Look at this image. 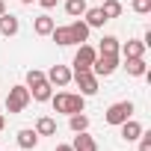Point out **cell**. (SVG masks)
Masks as SVG:
<instances>
[{
  "label": "cell",
  "instance_id": "31",
  "mask_svg": "<svg viewBox=\"0 0 151 151\" xmlns=\"http://www.w3.org/2000/svg\"><path fill=\"white\" fill-rule=\"evenodd\" d=\"M21 3H24V6H30V3H36V0H21Z\"/></svg>",
  "mask_w": 151,
  "mask_h": 151
},
{
  "label": "cell",
  "instance_id": "21",
  "mask_svg": "<svg viewBox=\"0 0 151 151\" xmlns=\"http://www.w3.org/2000/svg\"><path fill=\"white\" fill-rule=\"evenodd\" d=\"M86 9H89V6H86V0H65V12H68L71 18H83Z\"/></svg>",
  "mask_w": 151,
  "mask_h": 151
},
{
  "label": "cell",
  "instance_id": "3",
  "mask_svg": "<svg viewBox=\"0 0 151 151\" xmlns=\"http://www.w3.org/2000/svg\"><path fill=\"white\" fill-rule=\"evenodd\" d=\"M30 89L27 86H12L9 95H6V113H24L30 107Z\"/></svg>",
  "mask_w": 151,
  "mask_h": 151
},
{
  "label": "cell",
  "instance_id": "22",
  "mask_svg": "<svg viewBox=\"0 0 151 151\" xmlns=\"http://www.w3.org/2000/svg\"><path fill=\"white\" fill-rule=\"evenodd\" d=\"M95 50H98V53H119V39H116V36H104Z\"/></svg>",
  "mask_w": 151,
  "mask_h": 151
},
{
  "label": "cell",
  "instance_id": "16",
  "mask_svg": "<svg viewBox=\"0 0 151 151\" xmlns=\"http://www.w3.org/2000/svg\"><path fill=\"white\" fill-rule=\"evenodd\" d=\"M33 130H36L39 136H56V119H50V116H39Z\"/></svg>",
  "mask_w": 151,
  "mask_h": 151
},
{
  "label": "cell",
  "instance_id": "1",
  "mask_svg": "<svg viewBox=\"0 0 151 151\" xmlns=\"http://www.w3.org/2000/svg\"><path fill=\"white\" fill-rule=\"evenodd\" d=\"M50 104H53V113H62V116H74L86 110V98L80 92H56L50 95Z\"/></svg>",
  "mask_w": 151,
  "mask_h": 151
},
{
  "label": "cell",
  "instance_id": "29",
  "mask_svg": "<svg viewBox=\"0 0 151 151\" xmlns=\"http://www.w3.org/2000/svg\"><path fill=\"white\" fill-rule=\"evenodd\" d=\"M3 127H6V116H3V113H0V130H3Z\"/></svg>",
  "mask_w": 151,
  "mask_h": 151
},
{
  "label": "cell",
  "instance_id": "17",
  "mask_svg": "<svg viewBox=\"0 0 151 151\" xmlns=\"http://www.w3.org/2000/svg\"><path fill=\"white\" fill-rule=\"evenodd\" d=\"M83 21H86V27L92 30V27H104V24H107V15L101 12V6H95V9H86V12H83Z\"/></svg>",
  "mask_w": 151,
  "mask_h": 151
},
{
  "label": "cell",
  "instance_id": "26",
  "mask_svg": "<svg viewBox=\"0 0 151 151\" xmlns=\"http://www.w3.org/2000/svg\"><path fill=\"white\" fill-rule=\"evenodd\" d=\"M136 142H139V151H151V133H148V130H142Z\"/></svg>",
  "mask_w": 151,
  "mask_h": 151
},
{
  "label": "cell",
  "instance_id": "18",
  "mask_svg": "<svg viewBox=\"0 0 151 151\" xmlns=\"http://www.w3.org/2000/svg\"><path fill=\"white\" fill-rule=\"evenodd\" d=\"M56 27V21L50 18V15H39L36 21H33V30H36V36H50V30Z\"/></svg>",
  "mask_w": 151,
  "mask_h": 151
},
{
  "label": "cell",
  "instance_id": "25",
  "mask_svg": "<svg viewBox=\"0 0 151 151\" xmlns=\"http://www.w3.org/2000/svg\"><path fill=\"white\" fill-rule=\"evenodd\" d=\"M130 6H133L136 15H148V12H151V0H133Z\"/></svg>",
  "mask_w": 151,
  "mask_h": 151
},
{
  "label": "cell",
  "instance_id": "14",
  "mask_svg": "<svg viewBox=\"0 0 151 151\" xmlns=\"http://www.w3.org/2000/svg\"><path fill=\"white\" fill-rule=\"evenodd\" d=\"M50 95H53V86L47 83V77H45L42 83H36V86H30V98H33V101H39V104H45V101H50Z\"/></svg>",
  "mask_w": 151,
  "mask_h": 151
},
{
  "label": "cell",
  "instance_id": "23",
  "mask_svg": "<svg viewBox=\"0 0 151 151\" xmlns=\"http://www.w3.org/2000/svg\"><path fill=\"white\" fill-rule=\"evenodd\" d=\"M101 12L107 15V21H113V18H119V15H122V3H119V0H104Z\"/></svg>",
  "mask_w": 151,
  "mask_h": 151
},
{
  "label": "cell",
  "instance_id": "30",
  "mask_svg": "<svg viewBox=\"0 0 151 151\" xmlns=\"http://www.w3.org/2000/svg\"><path fill=\"white\" fill-rule=\"evenodd\" d=\"M6 12V3H3V0H0V15H3Z\"/></svg>",
  "mask_w": 151,
  "mask_h": 151
},
{
  "label": "cell",
  "instance_id": "24",
  "mask_svg": "<svg viewBox=\"0 0 151 151\" xmlns=\"http://www.w3.org/2000/svg\"><path fill=\"white\" fill-rule=\"evenodd\" d=\"M42 80H45V71H39V68H30V71H27V83H24V86L30 89V86L42 83Z\"/></svg>",
  "mask_w": 151,
  "mask_h": 151
},
{
  "label": "cell",
  "instance_id": "4",
  "mask_svg": "<svg viewBox=\"0 0 151 151\" xmlns=\"http://www.w3.org/2000/svg\"><path fill=\"white\" fill-rule=\"evenodd\" d=\"M71 80L80 86V95H83V98L98 95V80H101V77H95L92 71H71Z\"/></svg>",
  "mask_w": 151,
  "mask_h": 151
},
{
  "label": "cell",
  "instance_id": "6",
  "mask_svg": "<svg viewBox=\"0 0 151 151\" xmlns=\"http://www.w3.org/2000/svg\"><path fill=\"white\" fill-rule=\"evenodd\" d=\"M95 56H98V50H95L92 45H86V42H83V45L77 47V53H74V62H71V65H74V71H92Z\"/></svg>",
  "mask_w": 151,
  "mask_h": 151
},
{
  "label": "cell",
  "instance_id": "8",
  "mask_svg": "<svg viewBox=\"0 0 151 151\" xmlns=\"http://www.w3.org/2000/svg\"><path fill=\"white\" fill-rule=\"evenodd\" d=\"M119 56L124 59H136V56H145V45L139 39H127L124 45H119Z\"/></svg>",
  "mask_w": 151,
  "mask_h": 151
},
{
  "label": "cell",
  "instance_id": "19",
  "mask_svg": "<svg viewBox=\"0 0 151 151\" xmlns=\"http://www.w3.org/2000/svg\"><path fill=\"white\" fill-rule=\"evenodd\" d=\"M50 39H53L59 47H71V45H74V39H71V30H68V27H53V30H50Z\"/></svg>",
  "mask_w": 151,
  "mask_h": 151
},
{
  "label": "cell",
  "instance_id": "13",
  "mask_svg": "<svg viewBox=\"0 0 151 151\" xmlns=\"http://www.w3.org/2000/svg\"><path fill=\"white\" fill-rule=\"evenodd\" d=\"M71 148L74 151H98V142H95V136H89V130H80L77 136H74Z\"/></svg>",
  "mask_w": 151,
  "mask_h": 151
},
{
  "label": "cell",
  "instance_id": "20",
  "mask_svg": "<svg viewBox=\"0 0 151 151\" xmlns=\"http://www.w3.org/2000/svg\"><path fill=\"white\" fill-rule=\"evenodd\" d=\"M68 127H71L74 133L89 130V116H86V113H74V116H68Z\"/></svg>",
  "mask_w": 151,
  "mask_h": 151
},
{
  "label": "cell",
  "instance_id": "27",
  "mask_svg": "<svg viewBox=\"0 0 151 151\" xmlns=\"http://www.w3.org/2000/svg\"><path fill=\"white\" fill-rule=\"evenodd\" d=\"M36 3H39L42 9H53V6H56V0H36Z\"/></svg>",
  "mask_w": 151,
  "mask_h": 151
},
{
  "label": "cell",
  "instance_id": "2",
  "mask_svg": "<svg viewBox=\"0 0 151 151\" xmlns=\"http://www.w3.org/2000/svg\"><path fill=\"white\" fill-rule=\"evenodd\" d=\"M133 116V101H116V104H110L107 107V113H104V122L107 124H113V127H119L122 122H127Z\"/></svg>",
  "mask_w": 151,
  "mask_h": 151
},
{
  "label": "cell",
  "instance_id": "9",
  "mask_svg": "<svg viewBox=\"0 0 151 151\" xmlns=\"http://www.w3.org/2000/svg\"><path fill=\"white\" fill-rule=\"evenodd\" d=\"M18 30H21V21L12 15V12H3L0 15V36H18Z\"/></svg>",
  "mask_w": 151,
  "mask_h": 151
},
{
  "label": "cell",
  "instance_id": "11",
  "mask_svg": "<svg viewBox=\"0 0 151 151\" xmlns=\"http://www.w3.org/2000/svg\"><path fill=\"white\" fill-rule=\"evenodd\" d=\"M15 139H18V148H21V151H33V148L39 145V133H36L33 127L18 130V136H15Z\"/></svg>",
  "mask_w": 151,
  "mask_h": 151
},
{
  "label": "cell",
  "instance_id": "7",
  "mask_svg": "<svg viewBox=\"0 0 151 151\" xmlns=\"http://www.w3.org/2000/svg\"><path fill=\"white\" fill-rule=\"evenodd\" d=\"M45 77H47V83H50V86H56V89H65V86L71 83V68L56 62V65H50V71L45 74Z\"/></svg>",
  "mask_w": 151,
  "mask_h": 151
},
{
  "label": "cell",
  "instance_id": "12",
  "mask_svg": "<svg viewBox=\"0 0 151 151\" xmlns=\"http://www.w3.org/2000/svg\"><path fill=\"white\" fill-rule=\"evenodd\" d=\"M124 71H127V77H145V74H148V62H145V56L124 59Z\"/></svg>",
  "mask_w": 151,
  "mask_h": 151
},
{
  "label": "cell",
  "instance_id": "5",
  "mask_svg": "<svg viewBox=\"0 0 151 151\" xmlns=\"http://www.w3.org/2000/svg\"><path fill=\"white\" fill-rule=\"evenodd\" d=\"M119 68V53H98L92 62V74L95 77H110V74Z\"/></svg>",
  "mask_w": 151,
  "mask_h": 151
},
{
  "label": "cell",
  "instance_id": "10",
  "mask_svg": "<svg viewBox=\"0 0 151 151\" xmlns=\"http://www.w3.org/2000/svg\"><path fill=\"white\" fill-rule=\"evenodd\" d=\"M119 127H122V139H124V142H136V139H139V133L145 130L136 119H127V122H122Z\"/></svg>",
  "mask_w": 151,
  "mask_h": 151
},
{
  "label": "cell",
  "instance_id": "15",
  "mask_svg": "<svg viewBox=\"0 0 151 151\" xmlns=\"http://www.w3.org/2000/svg\"><path fill=\"white\" fill-rule=\"evenodd\" d=\"M68 30H71L74 45H83V42L89 39V27H86V21H83V18H74V21L68 24Z\"/></svg>",
  "mask_w": 151,
  "mask_h": 151
},
{
  "label": "cell",
  "instance_id": "28",
  "mask_svg": "<svg viewBox=\"0 0 151 151\" xmlns=\"http://www.w3.org/2000/svg\"><path fill=\"white\" fill-rule=\"evenodd\" d=\"M53 151H74V148H71V145H65V142H59V145H56Z\"/></svg>",
  "mask_w": 151,
  "mask_h": 151
}]
</instances>
